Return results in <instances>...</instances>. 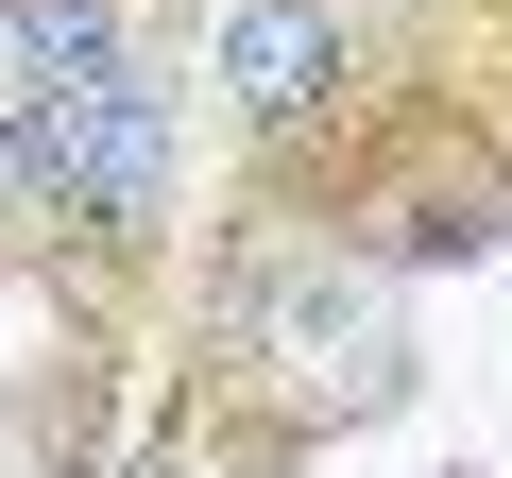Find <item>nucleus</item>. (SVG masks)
Instances as JSON below:
<instances>
[{"instance_id":"obj_3","label":"nucleus","mask_w":512,"mask_h":478,"mask_svg":"<svg viewBox=\"0 0 512 478\" xmlns=\"http://www.w3.org/2000/svg\"><path fill=\"white\" fill-rule=\"evenodd\" d=\"M342 0H222V35H205V86L256 120V137H291V120H325L342 103Z\"/></svg>"},{"instance_id":"obj_2","label":"nucleus","mask_w":512,"mask_h":478,"mask_svg":"<svg viewBox=\"0 0 512 478\" xmlns=\"http://www.w3.org/2000/svg\"><path fill=\"white\" fill-rule=\"evenodd\" d=\"M18 120H35V171H52L69 222L137 239V222L171 205V69H154V52H120V69H86V86H35Z\"/></svg>"},{"instance_id":"obj_1","label":"nucleus","mask_w":512,"mask_h":478,"mask_svg":"<svg viewBox=\"0 0 512 478\" xmlns=\"http://www.w3.org/2000/svg\"><path fill=\"white\" fill-rule=\"evenodd\" d=\"M222 325H239V359L274 376L308 427H376V410L410 393V308H393L359 257H239Z\"/></svg>"},{"instance_id":"obj_4","label":"nucleus","mask_w":512,"mask_h":478,"mask_svg":"<svg viewBox=\"0 0 512 478\" xmlns=\"http://www.w3.org/2000/svg\"><path fill=\"white\" fill-rule=\"evenodd\" d=\"M137 35H120V0H0V103H35V86H86V69H120Z\"/></svg>"}]
</instances>
